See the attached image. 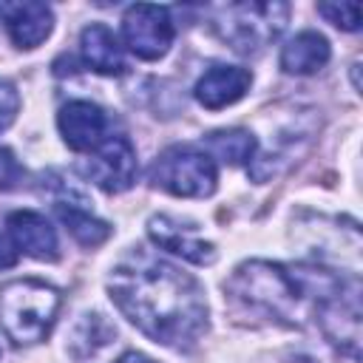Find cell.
<instances>
[{
  "label": "cell",
  "mask_w": 363,
  "mask_h": 363,
  "mask_svg": "<svg viewBox=\"0 0 363 363\" xmlns=\"http://www.w3.org/2000/svg\"><path fill=\"white\" fill-rule=\"evenodd\" d=\"M108 292L142 335L167 349L187 352L207 329V301L199 281L150 252L136 250L122 258L108 278Z\"/></svg>",
  "instance_id": "obj_1"
},
{
  "label": "cell",
  "mask_w": 363,
  "mask_h": 363,
  "mask_svg": "<svg viewBox=\"0 0 363 363\" xmlns=\"http://www.w3.org/2000/svg\"><path fill=\"white\" fill-rule=\"evenodd\" d=\"M227 292L250 309H258L269 318L298 326L303 318V301L309 295V284L281 264L250 261L235 269V275L227 284Z\"/></svg>",
  "instance_id": "obj_2"
},
{
  "label": "cell",
  "mask_w": 363,
  "mask_h": 363,
  "mask_svg": "<svg viewBox=\"0 0 363 363\" xmlns=\"http://www.w3.org/2000/svg\"><path fill=\"white\" fill-rule=\"evenodd\" d=\"M60 292L37 278H20L0 286V329L17 346L43 340L57 318Z\"/></svg>",
  "instance_id": "obj_3"
},
{
  "label": "cell",
  "mask_w": 363,
  "mask_h": 363,
  "mask_svg": "<svg viewBox=\"0 0 363 363\" xmlns=\"http://www.w3.org/2000/svg\"><path fill=\"white\" fill-rule=\"evenodd\" d=\"M286 3H230L213 9V23L224 43L238 54H255L269 45L286 26Z\"/></svg>",
  "instance_id": "obj_4"
},
{
  "label": "cell",
  "mask_w": 363,
  "mask_h": 363,
  "mask_svg": "<svg viewBox=\"0 0 363 363\" xmlns=\"http://www.w3.org/2000/svg\"><path fill=\"white\" fill-rule=\"evenodd\" d=\"M150 182L173 196L204 199L213 196L218 170L210 153H201L190 145H173L162 150L150 164Z\"/></svg>",
  "instance_id": "obj_5"
},
{
  "label": "cell",
  "mask_w": 363,
  "mask_h": 363,
  "mask_svg": "<svg viewBox=\"0 0 363 363\" xmlns=\"http://www.w3.org/2000/svg\"><path fill=\"white\" fill-rule=\"evenodd\" d=\"M173 34H176V28L170 20V9H164V6L136 3V6H128L125 17H122L125 45L139 60L164 57L173 45Z\"/></svg>",
  "instance_id": "obj_6"
},
{
  "label": "cell",
  "mask_w": 363,
  "mask_h": 363,
  "mask_svg": "<svg viewBox=\"0 0 363 363\" xmlns=\"http://www.w3.org/2000/svg\"><path fill=\"white\" fill-rule=\"evenodd\" d=\"M360 286L352 278L346 286L337 284L318 306V320L323 335L340 346L343 352H349L352 357H357V346H360Z\"/></svg>",
  "instance_id": "obj_7"
},
{
  "label": "cell",
  "mask_w": 363,
  "mask_h": 363,
  "mask_svg": "<svg viewBox=\"0 0 363 363\" xmlns=\"http://www.w3.org/2000/svg\"><path fill=\"white\" fill-rule=\"evenodd\" d=\"M82 173L105 193H122L136 182V150L125 133H108L105 142L91 150Z\"/></svg>",
  "instance_id": "obj_8"
},
{
  "label": "cell",
  "mask_w": 363,
  "mask_h": 363,
  "mask_svg": "<svg viewBox=\"0 0 363 363\" xmlns=\"http://www.w3.org/2000/svg\"><path fill=\"white\" fill-rule=\"evenodd\" d=\"M57 125H60V133H62V142L71 147V150H96L105 136H108V116L99 105L88 102V99H74L68 105L60 108V116H57Z\"/></svg>",
  "instance_id": "obj_9"
},
{
  "label": "cell",
  "mask_w": 363,
  "mask_h": 363,
  "mask_svg": "<svg viewBox=\"0 0 363 363\" xmlns=\"http://www.w3.org/2000/svg\"><path fill=\"white\" fill-rule=\"evenodd\" d=\"M3 230L11 238V244L17 247V252L31 255L37 261H57L60 241L45 216H40L34 210H14L6 216Z\"/></svg>",
  "instance_id": "obj_10"
},
{
  "label": "cell",
  "mask_w": 363,
  "mask_h": 363,
  "mask_svg": "<svg viewBox=\"0 0 363 363\" xmlns=\"http://www.w3.org/2000/svg\"><path fill=\"white\" fill-rule=\"evenodd\" d=\"M0 20L17 48H37L51 34V26H54L51 9L34 0L0 3Z\"/></svg>",
  "instance_id": "obj_11"
},
{
  "label": "cell",
  "mask_w": 363,
  "mask_h": 363,
  "mask_svg": "<svg viewBox=\"0 0 363 363\" xmlns=\"http://www.w3.org/2000/svg\"><path fill=\"white\" fill-rule=\"evenodd\" d=\"M252 82V74L247 68H238V65H213L207 68L196 88H193V96L210 108V111H218V108H227L233 102H238L247 88Z\"/></svg>",
  "instance_id": "obj_12"
},
{
  "label": "cell",
  "mask_w": 363,
  "mask_h": 363,
  "mask_svg": "<svg viewBox=\"0 0 363 363\" xmlns=\"http://www.w3.org/2000/svg\"><path fill=\"white\" fill-rule=\"evenodd\" d=\"M147 233L153 238V244H159L162 250L182 255L193 264H213L216 261V247L210 241H201L199 235H193L190 230H184L182 224H176L167 216H153L147 221Z\"/></svg>",
  "instance_id": "obj_13"
},
{
  "label": "cell",
  "mask_w": 363,
  "mask_h": 363,
  "mask_svg": "<svg viewBox=\"0 0 363 363\" xmlns=\"http://www.w3.org/2000/svg\"><path fill=\"white\" fill-rule=\"evenodd\" d=\"M79 51L88 68H94L96 74H108V77H119L125 74L128 62L122 54L119 40L113 37V31L102 23H91L82 28L79 34Z\"/></svg>",
  "instance_id": "obj_14"
},
{
  "label": "cell",
  "mask_w": 363,
  "mask_h": 363,
  "mask_svg": "<svg viewBox=\"0 0 363 363\" xmlns=\"http://www.w3.org/2000/svg\"><path fill=\"white\" fill-rule=\"evenodd\" d=\"M332 51H329V40L318 31H301L295 34L284 51H281V68L286 74H295V77H306V74H315L320 71L326 62H329Z\"/></svg>",
  "instance_id": "obj_15"
},
{
  "label": "cell",
  "mask_w": 363,
  "mask_h": 363,
  "mask_svg": "<svg viewBox=\"0 0 363 363\" xmlns=\"http://www.w3.org/2000/svg\"><path fill=\"white\" fill-rule=\"evenodd\" d=\"M54 210H57L60 221L65 224V230H68L82 247H96V244H102V241L111 235V224L102 221V218H96V216H94L91 210H85L82 204H74V201L60 199V201L54 204Z\"/></svg>",
  "instance_id": "obj_16"
},
{
  "label": "cell",
  "mask_w": 363,
  "mask_h": 363,
  "mask_svg": "<svg viewBox=\"0 0 363 363\" xmlns=\"http://www.w3.org/2000/svg\"><path fill=\"white\" fill-rule=\"evenodd\" d=\"M207 147L227 164H244L252 159L255 153V136L250 130L241 128H230V130H213L207 133Z\"/></svg>",
  "instance_id": "obj_17"
},
{
  "label": "cell",
  "mask_w": 363,
  "mask_h": 363,
  "mask_svg": "<svg viewBox=\"0 0 363 363\" xmlns=\"http://www.w3.org/2000/svg\"><path fill=\"white\" fill-rule=\"evenodd\" d=\"M318 14H323L332 26L343 31H357L360 28V6L357 3H320Z\"/></svg>",
  "instance_id": "obj_18"
},
{
  "label": "cell",
  "mask_w": 363,
  "mask_h": 363,
  "mask_svg": "<svg viewBox=\"0 0 363 363\" xmlns=\"http://www.w3.org/2000/svg\"><path fill=\"white\" fill-rule=\"evenodd\" d=\"M17 108H20V96H17L14 85L0 79V130L11 125V119L17 116Z\"/></svg>",
  "instance_id": "obj_19"
},
{
  "label": "cell",
  "mask_w": 363,
  "mask_h": 363,
  "mask_svg": "<svg viewBox=\"0 0 363 363\" xmlns=\"http://www.w3.org/2000/svg\"><path fill=\"white\" fill-rule=\"evenodd\" d=\"M17 176H20V164H17V159L11 156V150H0V187L6 190V187H11L14 182H17Z\"/></svg>",
  "instance_id": "obj_20"
},
{
  "label": "cell",
  "mask_w": 363,
  "mask_h": 363,
  "mask_svg": "<svg viewBox=\"0 0 363 363\" xmlns=\"http://www.w3.org/2000/svg\"><path fill=\"white\" fill-rule=\"evenodd\" d=\"M17 258H20L17 247L11 244V238L6 235V230H0V269L14 267V264H17Z\"/></svg>",
  "instance_id": "obj_21"
},
{
  "label": "cell",
  "mask_w": 363,
  "mask_h": 363,
  "mask_svg": "<svg viewBox=\"0 0 363 363\" xmlns=\"http://www.w3.org/2000/svg\"><path fill=\"white\" fill-rule=\"evenodd\" d=\"M116 363H153L150 357H145V354H139V352H125Z\"/></svg>",
  "instance_id": "obj_22"
}]
</instances>
